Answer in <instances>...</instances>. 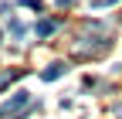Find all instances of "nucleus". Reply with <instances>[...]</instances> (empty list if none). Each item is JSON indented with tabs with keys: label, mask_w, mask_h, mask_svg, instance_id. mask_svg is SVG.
<instances>
[{
	"label": "nucleus",
	"mask_w": 122,
	"mask_h": 119,
	"mask_svg": "<svg viewBox=\"0 0 122 119\" xmlns=\"http://www.w3.org/2000/svg\"><path fill=\"white\" fill-rule=\"evenodd\" d=\"M30 106V92H14L7 102H0V119H7V116H17L20 109Z\"/></svg>",
	"instance_id": "f257e3e1"
},
{
	"label": "nucleus",
	"mask_w": 122,
	"mask_h": 119,
	"mask_svg": "<svg viewBox=\"0 0 122 119\" xmlns=\"http://www.w3.org/2000/svg\"><path fill=\"white\" fill-rule=\"evenodd\" d=\"M61 75H65V65H61V61H54V65H48V68L41 71L44 82H54V78H61Z\"/></svg>",
	"instance_id": "f03ea898"
},
{
	"label": "nucleus",
	"mask_w": 122,
	"mask_h": 119,
	"mask_svg": "<svg viewBox=\"0 0 122 119\" xmlns=\"http://www.w3.org/2000/svg\"><path fill=\"white\" fill-rule=\"evenodd\" d=\"M54 27H58V21H41V24H37V38H48Z\"/></svg>",
	"instance_id": "7ed1b4c3"
},
{
	"label": "nucleus",
	"mask_w": 122,
	"mask_h": 119,
	"mask_svg": "<svg viewBox=\"0 0 122 119\" xmlns=\"http://www.w3.org/2000/svg\"><path fill=\"white\" fill-rule=\"evenodd\" d=\"M105 4H115V0H105Z\"/></svg>",
	"instance_id": "20e7f679"
},
{
	"label": "nucleus",
	"mask_w": 122,
	"mask_h": 119,
	"mask_svg": "<svg viewBox=\"0 0 122 119\" xmlns=\"http://www.w3.org/2000/svg\"><path fill=\"white\" fill-rule=\"evenodd\" d=\"M61 4H71V0H61Z\"/></svg>",
	"instance_id": "39448f33"
}]
</instances>
